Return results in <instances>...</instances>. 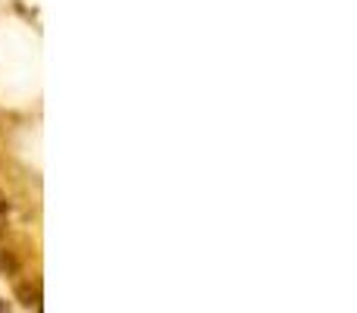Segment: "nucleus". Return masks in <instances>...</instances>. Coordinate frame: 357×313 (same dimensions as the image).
Here are the masks:
<instances>
[]
</instances>
